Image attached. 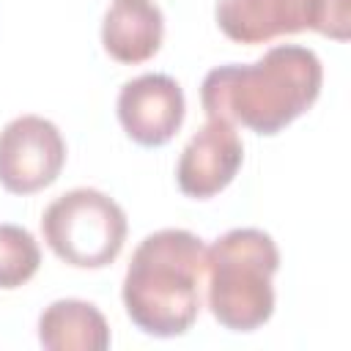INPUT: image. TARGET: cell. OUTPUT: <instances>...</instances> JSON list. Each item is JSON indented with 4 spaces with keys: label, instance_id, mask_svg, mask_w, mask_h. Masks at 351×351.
<instances>
[{
    "label": "cell",
    "instance_id": "cell-1",
    "mask_svg": "<svg viewBox=\"0 0 351 351\" xmlns=\"http://www.w3.org/2000/svg\"><path fill=\"white\" fill-rule=\"evenodd\" d=\"M321 85L324 66L318 55L299 44H280L255 63L211 69L200 85V104L208 118L271 137L315 104Z\"/></svg>",
    "mask_w": 351,
    "mask_h": 351
},
{
    "label": "cell",
    "instance_id": "cell-2",
    "mask_svg": "<svg viewBox=\"0 0 351 351\" xmlns=\"http://www.w3.org/2000/svg\"><path fill=\"white\" fill-rule=\"evenodd\" d=\"M206 244L184 228L148 233L132 252L121 299L132 324L154 337H178L200 313Z\"/></svg>",
    "mask_w": 351,
    "mask_h": 351
},
{
    "label": "cell",
    "instance_id": "cell-3",
    "mask_svg": "<svg viewBox=\"0 0 351 351\" xmlns=\"http://www.w3.org/2000/svg\"><path fill=\"white\" fill-rule=\"evenodd\" d=\"M280 250L261 228H233L206 250L208 310L230 332H255L274 313Z\"/></svg>",
    "mask_w": 351,
    "mask_h": 351
},
{
    "label": "cell",
    "instance_id": "cell-4",
    "mask_svg": "<svg viewBox=\"0 0 351 351\" xmlns=\"http://www.w3.org/2000/svg\"><path fill=\"white\" fill-rule=\"evenodd\" d=\"M41 233L63 263L74 269H104L121 255L129 222L110 195L77 186L44 208Z\"/></svg>",
    "mask_w": 351,
    "mask_h": 351
},
{
    "label": "cell",
    "instance_id": "cell-5",
    "mask_svg": "<svg viewBox=\"0 0 351 351\" xmlns=\"http://www.w3.org/2000/svg\"><path fill=\"white\" fill-rule=\"evenodd\" d=\"M66 165L60 129L41 115H19L0 132V184L11 195H33L58 181Z\"/></svg>",
    "mask_w": 351,
    "mask_h": 351
},
{
    "label": "cell",
    "instance_id": "cell-6",
    "mask_svg": "<svg viewBox=\"0 0 351 351\" xmlns=\"http://www.w3.org/2000/svg\"><path fill=\"white\" fill-rule=\"evenodd\" d=\"M186 115L181 85L167 74H140L118 93V121L129 140L159 148L176 137Z\"/></svg>",
    "mask_w": 351,
    "mask_h": 351
},
{
    "label": "cell",
    "instance_id": "cell-7",
    "mask_svg": "<svg viewBox=\"0 0 351 351\" xmlns=\"http://www.w3.org/2000/svg\"><path fill=\"white\" fill-rule=\"evenodd\" d=\"M241 162L244 143L236 126L222 118H208L178 156V189L192 200H208L236 178Z\"/></svg>",
    "mask_w": 351,
    "mask_h": 351
},
{
    "label": "cell",
    "instance_id": "cell-8",
    "mask_svg": "<svg viewBox=\"0 0 351 351\" xmlns=\"http://www.w3.org/2000/svg\"><path fill=\"white\" fill-rule=\"evenodd\" d=\"M219 30L236 44H266L302 30H324V0H217Z\"/></svg>",
    "mask_w": 351,
    "mask_h": 351
},
{
    "label": "cell",
    "instance_id": "cell-9",
    "mask_svg": "<svg viewBox=\"0 0 351 351\" xmlns=\"http://www.w3.org/2000/svg\"><path fill=\"white\" fill-rule=\"evenodd\" d=\"M165 38L162 8L151 0H115L101 22L104 52L123 63L137 66L151 60Z\"/></svg>",
    "mask_w": 351,
    "mask_h": 351
},
{
    "label": "cell",
    "instance_id": "cell-10",
    "mask_svg": "<svg viewBox=\"0 0 351 351\" xmlns=\"http://www.w3.org/2000/svg\"><path fill=\"white\" fill-rule=\"evenodd\" d=\"M38 343L47 351H104L110 324L90 302L58 299L38 315Z\"/></svg>",
    "mask_w": 351,
    "mask_h": 351
},
{
    "label": "cell",
    "instance_id": "cell-11",
    "mask_svg": "<svg viewBox=\"0 0 351 351\" xmlns=\"http://www.w3.org/2000/svg\"><path fill=\"white\" fill-rule=\"evenodd\" d=\"M41 266V250L22 225L0 222V291L22 288Z\"/></svg>",
    "mask_w": 351,
    "mask_h": 351
},
{
    "label": "cell",
    "instance_id": "cell-12",
    "mask_svg": "<svg viewBox=\"0 0 351 351\" xmlns=\"http://www.w3.org/2000/svg\"><path fill=\"white\" fill-rule=\"evenodd\" d=\"M348 25H351L348 0H324V30H321V36H329L335 41H346L348 38Z\"/></svg>",
    "mask_w": 351,
    "mask_h": 351
}]
</instances>
